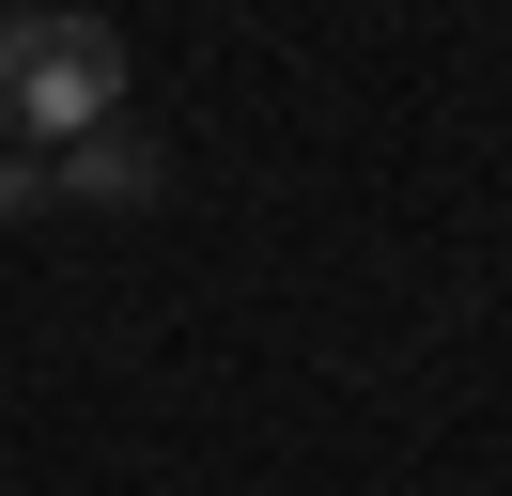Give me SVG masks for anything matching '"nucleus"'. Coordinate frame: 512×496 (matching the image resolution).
I'll return each mask as SVG.
<instances>
[{
	"label": "nucleus",
	"mask_w": 512,
	"mask_h": 496,
	"mask_svg": "<svg viewBox=\"0 0 512 496\" xmlns=\"http://www.w3.org/2000/svg\"><path fill=\"white\" fill-rule=\"evenodd\" d=\"M94 124H125V31L109 16H0V140L63 155Z\"/></svg>",
	"instance_id": "nucleus-1"
},
{
	"label": "nucleus",
	"mask_w": 512,
	"mask_h": 496,
	"mask_svg": "<svg viewBox=\"0 0 512 496\" xmlns=\"http://www.w3.org/2000/svg\"><path fill=\"white\" fill-rule=\"evenodd\" d=\"M47 171H63V202H109V217H125V202H156V186H171L140 124H94V140H63Z\"/></svg>",
	"instance_id": "nucleus-2"
},
{
	"label": "nucleus",
	"mask_w": 512,
	"mask_h": 496,
	"mask_svg": "<svg viewBox=\"0 0 512 496\" xmlns=\"http://www.w3.org/2000/svg\"><path fill=\"white\" fill-rule=\"evenodd\" d=\"M47 202H63V171H47V155H16V140H0V217H47Z\"/></svg>",
	"instance_id": "nucleus-3"
}]
</instances>
